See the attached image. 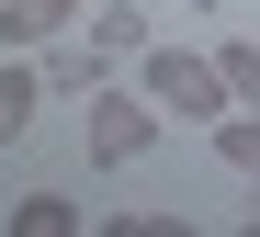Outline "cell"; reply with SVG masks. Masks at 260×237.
Instances as JSON below:
<instances>
[{
    "label": "cell",
    "mask_w": 260,
    "mask_h": 237,
    "mask_svg": "<svg viewBox=\"0 0 260 237\" xmlns=\"http://www.w3.org/2000/svg\"><path fill=\"white\" fill-rule=\"evenodd\" d=\"M136 90H147L158 113L204 124V136H215V113H238V90H226V68H215V45H147V57H136Z\"/></svg>",
    "instance_id": "cell-1"
},
{
    "label": "cell",
    "mask_w": 260,
    "mask_h": 237,
    "mask_svg": "<svg viewBox=\"0 0 260 237\" xmlns=\"http://www.w3.org/2000/svg\"><path fill=\"white\" fill-rule=\"evenodd\" d=\"M158 124H170V113L147 102V90H113V79H102V90H91V113H79V147H91V170H124V158H147V147H158Z\"/></svg>",
    "instance_id": "cell-2"
},
{
    "label": "cell",
    "mask_w": 260,
    "mask_h": 237,
    "mask_svg": "<svg viewBox=\"0 0 260 237\" xmlns=\"http://www.w3.org/2000/svg\"><path fill=\"white\" fill-rule=\"evenodd\" d=\"M68 23H91V0H0V45L34 57V45H57Z\"/></svg>",
    "instance_id": "cell-3"
},
{
    "label": "cell",
    "mask_w": 260,
    "mask_h": 237,
    "mask_svg": "<svg viewBox=\"0 0 260 237\" xmlns=\"http://www.w3.org/2000/svg\"><path fill=\"white\" fill-rule=\"evenodd\" d=\"M79 34H91L102 57H147V45H158V34H147V0H91V23H79Z\"/></svg>",
    "instance_id": "cell-4"
},
{
    "label": "cell",
    "mask_w": 260,
    "mask_h": 237,
    "mask_svg": "<svg viewBox=\"0 0 260 237\" xmlns=\"http://www.w3.org/2000/svg\"><path fill=\"white\" fill-rule=\"evenodd\" d=\"M34 68H46L57 102H91V90H102V45H91V57H79V45H34Z\"/></svg>",
    "instance_id": "cell-5"
},
{
    "label": "cell",
    "mask_w": 260,
    "mask_h": 237,
    "mask_svg": "<svg viewBox=\"0 0 260 237\" xmlns=\"http://www.w3.org/2000/svg\"><path fill=\"white\" fill-rule=\"evenodd\" d=\"M215 158H226L238 181H260V102H238V113H215Z\"/></svg>",
    "instance_id": "cell-6"
},
{
    "label": "cell",
    "mask_w": 260,
    "mask_h": 237,
    "mask_svg": "<svg viewBox=\"0 0 260 237\" xmlns=\"http://www.w3.org/2000/svg\"><path fill=\"white\" fill-rule=\"evenodd\" d=\"M12 226H23V237H79L91 215H79L68 192H23V204H12Z\"/></svg>",
    "instance_id": "cell-7"
},
{
    "label": "cell",
    "mask_w": 260,
    "mask_h": 237,
    "mask_svg": "<svg viewBox=\"0 0 260 237\" xmlns=\"http://www.w3.org/2000/svg\"><path fill=\"white\" fill-rule=\"evenodd\" d=\"M34 102H46V68H0V147L34 124Z\"/></svg>",
    "instance_id": "cell-8"
},
{
    "label": "cell",
    "mask_w": 260,
    "mask_h": 237,
    "mask_svg": "<svg viewBox=\"0 0 260 237\" xmlns=\"http://www.w3.org/2000/svg\"><path fill=\"white\" fill-rule=\"evenodd\" d=\"M215 68H226V90H238V102H260V45H249V34H226V45H215Z\"/></svg>",
    "instance_id": "cell-9"
},
{
    "label": "cell",
    "mask_w": 260,
    "mask_h": 237,
    "mask_svg": "<svg viewBox=\"0 0 260 237\" xmlns=\"http://www.w3.org/2000/svg\"><path fill=\"white\" fill-rule=\"evenodd\" d=\"M192 12H226V0H192Z\"/></svg>",
    "instance_id": "cell-10"
}]
</instances>
